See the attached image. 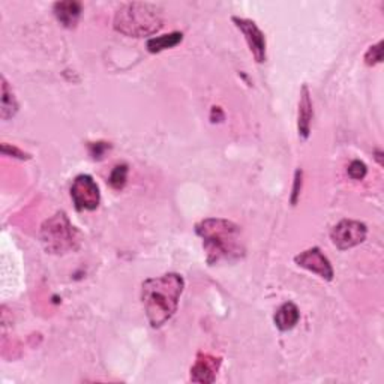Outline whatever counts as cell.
Listing matches in <instances>:
<instances>
[{"mask_svg": "<svg viewBox=\"0 0 384 384\" xmlns=\"http://www.w3.org/2000/svg\"><path fill=\"white\" fill-rule=\"evenodd\" d=\"M18 112V102L14 96V92L11 90L8 81L5 77H2V108H0V116L4 120H9Z\"/></svg>", "mask_w": 384, "mask_h": 384, "instance_id": "5bb4252c", "label": "cell"}, {"mask_svg": "<svg viewBox=\"0 0 384 384\" xmlns=\"http://www.w3.org/2000/svg\"><path fill=\"white\" fill-rule=\"evenodd\" d=\"M183 41V33L181 32H171L162 36H156L147 41V50L150 53H161L164 50L174 48L176 46H179Z\"/></svg>", "mask_w": 384, "mask_h": 384, "instance_id": "4fadbf2b", "label": "cell"}, {"mask_svg": "<svg viewBox=\"0 0 384 384\" xmlns=\"http://www.w3.org/2000/svg\"><path fill=\"white\" fill-rule=\"evenodd\" d=\"M71 197L78 212L85 210L92 212L95 209H98V206L101 203L100 186L96 185L93 177L89 174H80L75 177V181L71 186Z\"/></svg>", "mask_w": 384, "mask_h": 384, "instance_id": "5b68a950", "label": "cell"}, {"mask_svg": "<svg viewBox=\"0 0 384 384\" xmlns=\"http://www.w3.org/2000/svg\"><path fill=\"white\" fill-rule=\"evenodd\" d=\"M314 117V108L308 86L302 87L300 101H299V117H297V129L302 140H308L311 134V122Z\"/></svg>", "mask_w": 384, "mask_h": 384, "instance_id": "30bf717a", "label": "cell"}, {"mask_svg": "<svg viewBox=\"0 0 384 384\" xmlns=\"http://www.w3.org/2000/svg\"><path fill=\"white\" fill-rule=\"evenodd\" d=\"M108 149L110 146L107 143H93L90 144V155L95 159H101Z\"/></svg>", "mask_w": 384, "mask_h": 384, "instance_id": "d6986e66", "label": "cell"}, {"mask_svg": "<svg viewBox=\"0 0 384 384\" xmlns=\"http://www.w3.org/2000/svg\"><path fill=\"white\" fill-rule=\"evenodd\" d=\"M127 179H128V166L122 164V166H116L113 169L112 174L108 177V182L114 189H123L127 185Z\"/></svg>", "mask_w": 384, "mask_h": 384, "instance_id": "9a60e30c", "label": "cell"}, {"mask_svg": "<svg viewBox=\"0 0 384 384\" xmlns=\"http://www.w3.org/2000/svg\"><path fill=\"white\" fill-rule=\"evenodd\" d=\"M368 173V169L365 164L362 161H353L350 164V167H348V176L351 177V179L354 181H362L363 177L366 176Z\"/></svg>", "mask_w": 384, "mask_h": 384, "instance_id": "e0dca14e", "label": "cell"}, {"mask_svg": "<svg viewBox=\"0 0 384 384\" xmlns=\"http://www.w3.org/2000/svg\"><path fill=\"white\" fill-rule=\"evenodd\" d=\"M162 9L154 4L131 2L122 5L114 16V29L127 36L143 38L161 31Z\"/></svg>", "mask_w": 384, "mask_h": 384, "instance_id": "3957f363", "label": "cell"}, {"mask_svg": "<svg viewBox=\"0 0 384 384\" xmlns=\"http://www.w3.org/2000/svg\"><path fill=\"white\" fill-rule=\"evenodd\" d=\"M41 242L50 254H68L78 250L81 238L66 213L58 212L41 227Z\"/></svg>", "mask_w": 384, "mask_h": 384, "instance_id": "277c9868", "label": "cell"}, {"mask_svg": "<svg viewBox=\"0 0 384 384\" xmlns=\"http://www.w3.org/2000/svg\"><path fill=\"white\" fill-rule=\"evenodd\" d=\"M197 235L203 240L210 266L221 262H236L245 255L242 230L235 223L223 218H208L196 225Z\"/></svg>", "mask_w": 384, "mask_h": 384, "instance_id": "7a4b0ae2", "label": "cell"}, {"mask_svg": "<svg viewBox=\"0 0 384 384\" xmlns=\"http://www.w3.org/2000/svg\"><path fill=\"white\" fill-rule=\"evenodd\" d=\"M233 23H235L238 29L243 33L246 44H248L254 59L258 63L266 62V47H267L266 36L262 31H260L257 23L248 18H239V17H233Z\"/></svg>", "mask_w": 384, "mask_h": 384, "instance_id": "52a82bcc", "label": "cell"}, {"mask_svg": "<svg viewBox=\"0 0 384 384\" xmlns=\"http://www.w3.org/2000/svg\"><path fill=\"white\" fill-rule=\"evenodd\" d=\"M273 320H275V324L279 331L282 332L292 331V329L296 327V324L300 320L299 308L294 304H292V302H287V304L279 306V309L275 314V319Z\"/></svg>", "mask_w": 384, "mask_h": 384, "instance_id": "7c38bea8", "label": "cell"}, {"mask_svg": "<svg viewBox=\"0 0 384 384\" xmlns=\"http://www.w3.org/2000/svg\"><path fill=\"white\" fill-rule=\"evenodd\" d=\"M2 152H4V155H6V156L12 155V156H16V158H18V159H29V155L24 154V152H21V150L17 149L16 146H9V144H6V143L2 146Z\"/></svg>", "mask_w": 384, "mask_h": 384, "instance_id": "ac0fdd59", "label": "cell"}, {"mask_svg": "<svg viewBox=\"0 0 384 384\" xmlns=\"http://www.w3.org/2000/svg\"><path fill=\"white\" fill-rule=\"evenodd\" d=\"M54 16H56L58 21L66 27V29H74L78 24V20L81 17V6L80 2H74V0H66V2H58L53 6Z\"/></svg>", "mask_w": 384, "mask_h": 384, "instance_id": "8fae6325", "label": "cell"}, {"mask_svg": "<svg viewBox=\"0 0 384 384\" xmlns=\"http://www.w3.org/2000/svg\"><path fill=\"white\" fill-rule=\"evenodd\" d=\"M383 62V41L378 44L369 47V50L365 54V63L368 66H375Z\"/></svg>", "mask_w": 384, "mask_h": 384, "instance_id": "2e32d148", "label": "cell"}, {"mask_svg": "<svg viewBox=\"0 0 384 384\" xmlns=\"http://www.w3.org/2000/svg\"><path fill=\"white\" fill-rule=\"evenodd\" d=\"M185 279L179 273H166L143 282L142 302L150 326L159 329L171 320L179 306Z\"/></svg>", "mask_w": 384, "mask_h": 384, "instance_id": "6da1fadb", "label": "cell"}, {"mask_svg": "<svg viewBox=\"0 0 384 384\" xmlns=\"http://www.w3.org/2000/svg\"><path fill=\"white\" fill-rule=\"evenodd\" d=\"M219 368H221V358L209 353H198L196 363L191 368V381L210 384L216 380Z\"/></svg>", "mask_w": 384, "mask_h": 384, "instance_id": "9c48e42d", "label": "cell"}, {"mask_svg": "<svg viewBox=\"0 0 384 384\" xmlns=\"http://www.w3.org/2000/svg\"><path fill=\"white\" fill-rule=\"evenodd\" d=\"M366 236V225L361 221H353V219H344V221L338 223L331 231L332 242L341 251L351 250L354 246L363 243Z\"/></svg>", "mask_w": 384, "mask_h": 384, "instance_id": "8992f818", "label": "cell"}, {"mask_svg": "<svg viewBox=\"0 0 384 384\" xmlns=\"http://www.w3.org/2000/svg\"><path fill=\"white\" fill-rule=\"evenodd\" d=\"M300 189H302V171L297 170L296 171V177H294V188H293V197H292V203L296 204L297 201V197L300 194Z\"/></svg>", "mask_w": 384, "mask_h": 384, "instance_id": "ffe728a7", "label": "cell"}, {"mask_svg": "<svg viewBox=\"0 0 384 384\" xmlns=\"http://www.w3.org/2000/svg\"><path fill=\"white\" fill-rule=\"evenodd\" d=\"M294 262L297 266L315 273V275H319L326 281L334 279V267L327 260V257L321 252L320 248H317V246L296 255Z\"/></svg>", "mask_w": 384, "mask_h": 384, "instance_id": "ba28073f", "label": "cell"}]
</instances>
